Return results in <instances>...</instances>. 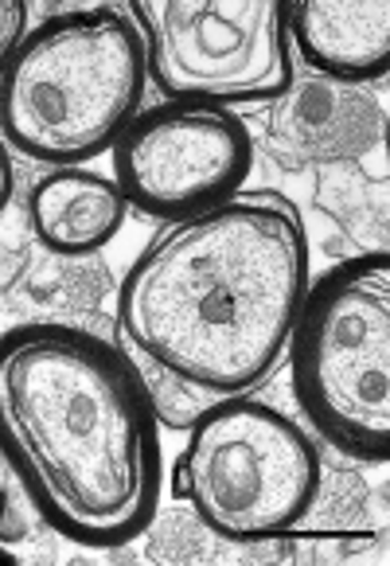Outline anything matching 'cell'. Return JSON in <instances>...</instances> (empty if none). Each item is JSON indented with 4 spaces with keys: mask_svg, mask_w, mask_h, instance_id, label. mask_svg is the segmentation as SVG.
I'll return each instance as SVG.
<instances>
[{
    "mask_svg": "<svg viewBox=\"0 0 390 566\" xmlns=\"http://www.w3.org/2000/svg\"><path fill=\"white\" fill-rule=\"evenodd\" d=\"M0 453L35 516L78 547H125L157 520V402L102 333L35 321L0 336Z\"/></svg>",
    "mask_w": 390,
    "mask_h": 566,
    "instance_id": "cell-1",
    "label": "cell"
},
{
    "mask_svg": "<svg viewBox=\"0 0 390 566\" xmlns=\"http://www.w3.org/2000/svg\"><path fill=\"white\" fill-rule=\"evenodd\" d=\"M308 285L297 203L274 188L239 192L145 242L117 290V344L208 399L250 395L285 364Z\"/></svg>",
    "mask_w": 390,
    "mask_h": 566,
    "instance_id": "cell-2",
    "label": "cell"
},
{
    "mask_svg": "<svg viewBox=\"0 0 390 566\" xmlns=\"http://www.w3.org/2000/svg\"><path fill=\"white\" fill-rule=\"evenodd\" d=\"M145 91V40L125 4L55 12L0 59V142L48 168H83L114 149Z\"/></svg>",
    "mask_w": 390,
    "mask_h": 566,
    "instance_id": "cell-3",
    "label": "cell"
},
{
    "mask_svg": "<svg viewBox=\"0 0 390 566\" xmlns=\"http://www.w3.org/2000/svg\"><path fill=\"white\" fill-rule=\"evenodd\" d=\"M289 387L336 453L390 461V254L363 250L313 277L289 336Z\"/></svg>",
    "mask_w": 390,
    "mask_h": 566,
    "instance_id": "cell-4",
    "label": "cell"
},
{
    "mask_svg": "<svg viewBox=\"0 0 390 566\" xmlns=\"http://www.w3.org/2000/svg\"><path fill=\"white\" fill-rule=\"evenodd\" d=\"M320 484L316 433L254 395L211 399L172 465V500L226 543L293 535L316 509Z\"/></svg>",
    "mask_w": 390,
    "mask_h": 566,
    "instance_id": "cell-5",
    "label": "cell"
},
{
    "mask_svg": "<svg viewBox=\"0 0 390 566\" xmlns=\"http://www.w3.org/2000/svg\"><path fill=\"white\" fill-rule=\"evenodd\" d=\"M165 102H277L297 83L285 0H134Z\"/></svg>",
    "mask_w": 390,
    "mask_h": 566,
    "instance_id": "cell-6",
    "label": "cell"
},
{
    "mask_svg": "<svg viewBox=\"0 0 390 566\" xmlns=\"http://www.w3.org/2000/svg\"><path fill=\"white\" fill-rule=\"evenodd\" d=\"M109 153L129 208L160 223L239 196L254 168L246 122L211 102H160L141 109Z\"/></svg>",
    "mask_w": 390,
    "mask_h": 566,
    "instance_id": "cell-7",
    "label": "cell"
},
{
    "mask_svg": "<svg viewBox=\"0 0 390 566\" xmlns=\"http://www.w3.org/2000/svg\"><path fill=\"white\" fill-rule=\"evenodd\" d=\"M293 55L313 78L367 86L390 71L387 0H285Z\"/></svg>",
    "mask_w": 390,
    "mask_h": 566,
    "instance_id": "cell-8",
    "label": "cell"
},
{
    "mask_svg": "<svg viewBox=\"0 0 390 566\" xmlns=\"http://www.w3.org/2000/svg\"><path fill=\"white\" fill-rule=\"evenodd\" d=\"M382 129V109L363 86L297 78L270 109V137L293 165H344L359 160Z\"/></svg>",
    "mask_w": 390,
    "mask_h": 566,
    "instance_id": "cell-9",
    "label": "cell"
},
{
    "mask_svg": "<svg viewBox=\"0 0 390 566\" xmlns=\"http://www.w3.org/2000/svg\"><path fill=\"white\" fill-rule=\"evenodd\" d=\"M28 219L40 247L63 259L98 254L129 219V200L114 176L94 168H48L28 192Z\"/></svg>",
    "mask_w": 390,
    "mask_h": 566,
    "instance_id": "cell-10",
    "label": "cell"
},
{
    "mask_svg": "<svg viewBox=\"0 0 390 566\" xmlns=\"http://www.w3.org/2000/svg\"><path fill=\"white\" fill-rule=\"evenodd\" d=\"M129 356H134V364L141 367V375H145V384H149L152 402H157V415H160V426H165V430H188V426L200 418V410L211 402L208 395L196 391V387H188L183 379H176L172 371H165V367L152 364V359H145L141 352H129Z\"/></svg>",
    "mask_w": 390,
    "mask_h": 566,
    "instance_id": "cell-11",
    "label": "cell"
},
{
    "mask_svg": "<svg viewBox=\"0 0 390 566\" xmlns=\"http://www.w3.org/2000/svg\"><path fill=\"white\" fill-rule=\"evenodd\" d=\"M28 32H32L28 28V0H4L0 4V59H9Z\"/></svg>",
    "mask_w": 390,
    "mask_h": 566,
    "instance_id": "cell-12",
    "label": "cell"
},
{
    "mask_svg": "<svg viewBox=\"0 0 390 566\" xmlns=\"http://www.w3.org/2000/svg\"><path fill=\"white\" fill-rule=\"evenodd\" d=\"M12 180H17V176H12L9 149H0V188H4V192H0V208H9V200H12Z\"/></svg>",
    "mask_w": 390,
    "mask_h": 566,
    "instance_id": "cell-13",
    "label": "cell"
}]
</instances>
